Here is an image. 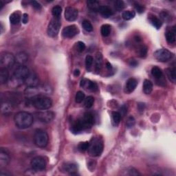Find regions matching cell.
Here are the masks:
<instances>
[{
    "instance_id": "15",
    "label": "cell",
    "mask_w": 176,
    "mask_h": 176,
    "mask_svg": "<svg viewBox=\"0 0 176 176\" xmlns=\"http://www.w3.org/2000/svg\"><path fill=\"white\" fill-rule=\"evenodd\" d=\"M80 85L81 87L86 90H90L93 91L98 90V85L96 83L91 81L90 80L87 79H83L80 80Z\"/></svg>"
},
{
    "instance_id": "50",
    "label": "cell",
    "mask_w": 176,
    "mask_h": 176,
    "mask_svg": "<svg viewBox=\"0 0 176 176\" xmlns=\"http://www.w3.org/2000/svg\"><path fill=\"white\" fill-rule=\"evenodd\" d=\"M30 4H31L32 6L34 8H35L36 10H41V5L39 3L36 2V1L30 2Z\"/></svg>"
},
{
    "instance_id": "19",
    "label": "cell",
    "mask_w": 176,
    "mask_h": 176,
    "mask_svg": "<svg viewBox=\"0 0 176 176\" xmlns=\"http://www.w3.org/2000/svg\"><path fill=\"white\" fill-rule=\"evenodd\" d=\"M81 119L87 129L91 127L94 122V116L92 114L90 113V112H86V113L84 114L83 117Z\"/></svg>"
},
{
    "instance_id": "45",
    "label": "cell",
    "mask_w": 176,
    "mask_h": 176,
    "mask_svg": "<svg viewBox=\"0 0 176 176\" xmlns=\"http://www.w3.org/2000/svg\"><path fill=\"white\" fill-rule=\"evenodd\" d=\"M136 124V120L133 116H129L126 122V127L127 129L132 128Z\"/></svg>"
},
{
    "instance_id": "2",
    "label": "cell",
    "mask_w": 176,
    "mask_h": 176,
    "mask_svg": "<svg viewBox=\"0 0 176 176\" xmlns=\"http://www.w3.org/2000/svg\"><path fill=\"white\" fill-rule=\"evenodd\" d=\"M33 106L39 110H46L50 109L52 105V101L49 97L40 95L33 98L32 101Z\"/></svg>"
},
{
    "instance_id": "36",
    "label": "cell",
    "mask_w": 176,
    "mask_h": 176,
    "mask_svg": "<svg viewBox=\"0 0 176 176\" xmlns=\"http://www.w3.org/2000/svg\"><path fill=\"white\" fill-rule=\"evenodd\" d=\"M87 7L91 10H94V11H98V9L99 8V2L97 1H87Z\"/></svg>"
},
{
    "instance_id": "38",
    "label": "cell",
    "mask_w": 176,
    "mask_h": 176,
    "mask_svg": "<svg viewBox=\"0 0 176 176\" xmlns=\"http://www.w3.org/2000/svg\"><path fill=\"white\" fill-rule=\"evenodd\" d=\"M94 103V98L91 96H87L86 98H85V102H84V105L85 107L87 109L91 108L93 106Z\"/></svg>"
},
{
    "instance_id": "12",
    "label": "cell",
    "mask_w": 176,
    "mask_h": 176,
    "mask_svg": "<svg viewBox=\"0 0 176 176\" xmlns=\"http://www.w3.org/2000/svg\"><path fill=\"white\" fill-rule=\"evenodd\" d=\"M79 33V29L76 25L65 27L62 30V36L64 38H72Z\"/></svg>"
},
{
    "instance_id": "55",
    "label": "cell",
    "mask_w": 176,
    "mask_h": 176,
    "mask_svg": "<svg viewBox=\"0 0 176 176\" xmlns=\"http://www.w3.org/2000/svg\"><path fill=\"white\" fill-rule=\"evenodd\" d=\"M80 75V70L79 69H76L74 72V76H79Z\"/></svg>"
},
{
    "instance_id": "18",
    "label": "cell",
    "mask_w": 176,
    "mask_h": 176,
    "mask_svg": "<svg viewBox=\"0 0 176 176\" xmlns=\"http://www.w3.org/2000/svg\"><path fill=\"white\" fill-rule=\"evenodd\" d=\"M87 129L86 127L84 124V122H83L82 119H79V120H77V121L74 123L73 125L72 126V128H71V131L73 133H78L80 132H82L83 130Z\"/></svg>"
},
{
    "instance_id": "21",
    "label": "cell",
    "mask_w": 176,
    "mask_h": 176,
    "mask_svg": "<svg viewBox=\"0 0 176 176\" xmlns=\"http://www.w3.org/2000/svg\"><path fill=\"white\" fill-rule=\"evenodd\" d=\"M98 12L105 18H108L113 15L112 10L109 6H100L98 9Z\"/></svg>"
},
{
    "instance_id": "37",
    "label": "cell",
    "mask_w": 176,
    "mask_h": 176,
    "mask_svg": "<svg viewBox=\"0 0 176 176\" xmlns=\"http://www.w3.org/2000/svg\"><path fill=\"white\" fill-rule=\"evenodd\" d=\"M61 12H62V8L59 5L54 6L52 9V14L55 18H59V17L61 14Z\"/></svg>"
},
{
    "instance_id": "42",
    "label": "cell",
    "mask_w": 176,
    "mask_h": 176,
    "mask_svg": "<svg viewBox=\"0 0 176 176\" xmlns=\"http://www.w3.org/2000/svg\"><path fill=\"white\" fill-rule=\"evenodd\" d=\"M112 119H113V122L116 125H118L121 119V115L118 111H113L112 112Z\"/></svg>"
},
{
    "instance_id": "10",
    "label": "cell",
    "mask_w": 176,
    "mask_h": 176,
    "mask_svg": "<svg viewBox=\"0 0 176 176\" xmlns=\"http://www.w3.org/2000/svg\"><path fill=\"white\" fill-rule=\"evenodd\" d=\"M37 118L41 122L44 123H50L53 121L55 115L54 112L51 111H39L37 112L35 114Z\"/></svg>"
},
{
    "instance_id": "26",
    "label": "cell",
    "mask_w": 176,
    "mask_h": 176,
    "mask_svg": "<svg viewBox=\"0 0 176 176\" xmlns=\"http://www.w3.org/2000/svg\"><path fill=\"white\" fill-rule=\"evenodd\" d=\"M9 80V73L8 69L1 68L0 70V82L2 84H6Z\"/></svg>"
},
{
    "instance_id": "8",
    "label": "cell",
    "mask_w": 176,
    "mask_h": 176,
    "mask_svg": "<svg viewBox=\"0 0 176 176\" xmlns=\"http://www.w3.org/2000/svg\"><path fill=\"white\" fill-rule=\"evenodd\" d=\"M154 57L158 61L167 62L169 61L173 57V54L167 49H158L153 53Z\"/></svg>"
},
{
    "instance_id": "25",
    "label": "cell",
    "mask_w": 176,
    "mask_h": 176,
    "mask_svg": "<svg viewBox=\"0 0 176 176\" xmlns=\"http://www.w3.org/2000/svg\"><path fill=\"white\" fill-rule=\"evenodd\" d=\"M23 83H24L23 80L17 79L16 77L13 76L8 80V86L10 87H13V88L18 87L20 85H22Z\"/></svg>"
},
{
    "instance_id": "53",
    "label": "cell",
    "mask_w": 176,
    "mask_h": 176,
    "mask_svg": "<svg viewBox=\"0 0 176 176\" xmlns=\"http://www.w3.org/2000/svg\"><path fill=\"white\" fill-rule=\"evenodd\" d=\"M129 65H131L132 67H136V66H138V63L137 62L136 60L132 59V60H131V61H129Z\"/></svg>"
},
{
    "instance_id": "20",
    "label": "cell",
    "mask_w": 176,
    "mask_h": 176,
    "mask_svg": "<svg viewBox=\"0 0 176 176\" xmlns=\"http://www.w3.org/2000/svg\"><path fill=\"white\" fill-rule=\"evenodd\" d=\"M77 169H78L77 165L72 163H65L63 164L62 166V170L65 172V173H69L70 174H71L72 173H75Z\"/></svg>"
},
{
    "instance_id": "23",
    "label": "cell",
    "mask_w": 176,
    "mask_h": 176,
    "mask_svg": "<svg viewBox=\"0 0 176 176\" xmlns=\"http://www.w3.org/2000/svg\"><path fill=\"white\" fill-rule=\"evenodd\" d=\"M165 37H166V40L168 44H174L175 41V26L173 27L172 30H167L166 33H165Z\"/></svg>"
},
{
    "instance_id": "9",
    "label": "cell",
    "mask_w": 176,
    "mask_h": 176,
    "mask_svg": "<svg viewBox=\"0 0 176 176\" xmlns=\"http://www.w3.org/2000/svg\"><path fill=\"white\" fill-rule=\"evenodd\" d=\"M46 161L44 159V158L41 156H37L31 160L32 168L35 171H44L46 167Z\"/></svg>"
},
{
    "instance_id": "11",
    "label": "cell",
    "mask_w": 176,
    "mask_h": 176,
    "mask_svg": "<svg viewBox=\"0 0 176 176\" xmlns=\"http://www.w3.org/2000/svg\"><path fill=\"white\" fill-rule=\"evenodd\" d=\"M30 73V70L26 66L23 65H19L14 70L13 76L24 81V80L26 79V77L29 75Z\"/></svg>"
},
{
    "instance_id": "33",
    "label": "cell",
    "mask_w": 176,
    "mask_h": 176,
    "mask_svg": "<svg viewBox=\"0 0 176 176\" xmlns=\"http://www.w3.org/2000/svg\"><path fill=\"white\" fill-rule=\"evenodd\" d=\"M95 64H96V70L97 72H99L103 65V56L101 52H98L96 54Z\"/></svg>"
},
{
    "instance_id": "52",
    "label": "cell",
    "mask_w": 176,
    "mask_h": 176,
    "mask_svg": "<svg viewBox=\"0 0 176 176\" xmlns=\"http://www.w3.org/2000/svg\"><path fill=\"white\" fill-rule=\"evenodd\" d=\"M120 114H121V116H125L127 113V108H126V106H122L121 108V111L119 112Z\"/></svg>"
},
{
    "instance_id": "14",
    "label": "cell",
    "mask_w": 176,
    "mask_h": 176,
    "mask_svg": "<svg viewBox=\"0 0 176 176\" xmlns=\"http://www.w3.org/2000/svg\"><path fill=\"white\" fill-rule=\"evenodd\" d=\"M24 83L28 87H35L39 85V79L35 73H30L24 80Z\"/></svg>"
},
{
    "instance_id": "28",
    "label": "cell",
    "mask_w": 176,
    "mask_h": 176,
    "mask_svg": "<svg viewBox=\"0 0 176 176\" xmlns=\"http://www.w3.org/2000/svg\"><path fill=\"white\" fill-rule=\"evenodd\" d=\"M149 19L151 22V23L152 24V25L156 28V29H160L162 27V25H163V22H162V21L159 18H158L156 16L151 15L149 16Z\"/></svg>"
},
{
    "instance_id": "31",
    "label": "cell",
    "mask_w": 176,
    "mask_h": 176,
    "mask_svg": "<svg viewBox=\"0 0 176 176\" xmlns=\"http://www.w3.org/2000/svg\"><path fill=\"white\" fill-rule=\"evenodd\" d=\"M160 17L163 22H164L166 23L170 22L172 20L171 15L167 11V10H163V11H162L160 14Z\"/></svg>"
},
{
    "instance_id": "29",
    "label": "cell",
    "mask_w": 176,
    "mask_h": 176,
    "mask_svg": "<svg viewBox=\"0 0 176 176\" xmlns=\"http://www.w3.org/2000/svg\"><path fill=\"white\" fill-rule=\"evenodd\" d=\"M153 90V83L150 80L145 79L143 83V91L146 94H149Z\"/></svg>"
},
{
    "instance_id": "51",
    "label": "cell",
    "mask_w": 176,
    "mask_h": 176,
    "mask_svg": "<svg viewBox=\"0 0 176 176\" xmlns=\"http://www.w3.org/2000/svg\"><path fill=\"white\" fill-rule=\"evenodd\" d=\"M22 22L26 24L28 22V15L27 13H24L22 15Z\"/></svg>"
},
{
    "instance_id": "22",
    "label": "cell",
    "mask_w": 176,
    "mask_h": 176,
    "mask_svg": "<svg viewBox=\"0 0 176 176\" xmlns=\"http://www.w3.org/2000/svg\"><path fill=\"white\" fill-rule=\"evenodd\" d=\"M28 60V55L25 52H20L15 56V61L19 65H23Z\"/></svg>"
},
{
    "instance_id": "7",
    "label": "cell",
    "mask_w": 176,
    "mask_h": 176,
    "mask_svg": "<svg viewBox=\"0 0 176 176\" xmlns=\"http://www.w3.org/2000/svg\"><path fill=\"white\" fill-rule=\"evenodd\" d=\"M61 20L59 18H54L52 19L50 23L48 24V29H47V33L49 36L51 37H55L57 36L60 28H61Z\"/></svg>"
},
{
    "instance_id": "43",
    "label": "cell",
    "mask_w": 176,
    "mask_h": 176,
    "mask_svg": "<svg viewBox=\"0 0 176 176\" xmlns=\"http://www.w3.org/2000/svg\"><path fill=\"white\" fill-rule=\"evenodd\" d=\"M82 26L83 29L87 31V32H91L93 30V26L91 25L90 21L88 20H84L82 22Z\"/></svg>"
},
{
    "instance_id": "44",
    "label": "cell",
    "mask_w": 176,
    "mask_h": 176,
    "mask_svg": "<svg viewBox=\"0 0 176 176\" xmlns=\"http://www.w3.org/2000/svg\"><path fill=\"white\" fill-rule=\"evenodd\" d=\"M114 7L117 11H121L125 8V3L121 0H118L114 2Z\"/></svg>"
},
{
    "instance_id": "48",
    "label": "cell",
    "mask_w": 176,
    "mask_h": 176,
    "mask_svg": "<svg viewBox=\"0 0 176 176\" xmlns=\"http://www.w3.org/2000/svg\"><path fill=\"white\" fill-rule=\"evenodd\" d=\"M94 62V58L90 55H87L85 58V65L87 68H90Z\"/></svg>"
},
{
    "instance_id": "4",
    "label": "cell",
    "mask_w": 176,
    "mask_h": 176,
    "mask_svg": "<svg viewBox=\"0 0 176 176\" xmlns=\"http://www.w3.org/2000/svg\"><path fill=\"white\" fill-rule=\"evenodd\" d=\"M104 148L103 142L100 138H94L90 142V147L88 149V152L91 156H99L103 153Z\"/></svg>"
},
{
    "instance_id": "3",
    "label": "cell",
    "mask_w": 176,
    "mask_h": 176,
    "mask_svg": "<svg viewBox=\"0 0 176 176\" xmlns=\"http://www.w3.org/2000/svg\"><path fill=\"white\" fill-rule=\"evenodd\" d=\"M52 92V89L48 85H41L35 87H28L25 90V95L28 98H34L40 95L50 94Z\"/></svg>"
},
{
    "instance_id": "49",
    "label": "cell",
    "mask_w": 176,
    "mask_h": 176,
    "mask_svg": "<svg viewBox=\"0 0 176 176\" xmlns=\"http://www.w3.org/2000/svg\"><path fill=\"white\" fill-rule=\"evenodd\" d=\"M134 7H135L136 10L140 14H141L145 11V7H144V6H142V4H140V3H136L134 4Z\"/></svg>"
},
{
    "instance_id": "47",
    "label": "cell",
    "mask_w": 176,
    "mask_h": 176,
    "mask_svg": "<svg viewBox=\"0 0 176 176\" xmlns=\"http://www.w3.org/2000/svg\"><path fill=\"white\" fill-rule=\"evenodd\" d=\"M85 44L82 41H79L76 44V50L79 52H81L85 50Z\"/></svg>"
},
{
    "instance_id": "24",
    "label": "cell",
    "mask_w": 176,
    "mask_h": 176,
    "mask_svg": "<svg viewBox=\"0 0 176 176\" xmlns=\"http://www.w3.org/2000/svg\"><path fill=\"white\" fill-rule=\"evenodd\" d=\"M21 17H22V15L19 10H17L10 15V22L13 25H17L20 22Z\"/></svg>"
},
{
    "instance_id": "35",
    "label": "cell",
    "mask_w": 176,
    "mask_h": 176,
    "mask_svg": "<svg viewBox=\"0 0 176 176\" xmlns=\"http://www.w3.org/2000/svg\"><path fill=\"white\" fill-rule=\"evenodd\" d=\"M151 74H152V75L155 78L159 79H161L163 76V71H162V70L157 66L153 67L152 69H151Z\"/></svg>"
},
{
    "instance_id": "1",
    "label": "cell",
    "mask_w": 176,
    "mask_h": 176,
    "mask_svg": "<svg viewBox=\"0 0 176 176\" xmlns=\"http://www.w3.org/2000/svg\"><path fill=\"white\" fill-rule=\"evenodd\" d=\"M15 125L21 129L29 128L33 123V116L26 111H19L14 117Z\"/></svg>"
},
{
    "instance_id": "17",
    "label": "cell",
    "mask_w": 176,
    "mask_h": 176,
    "mask_svg": "<svg viewBox=\"0 0 176 176\" xmlns=\"http://www.w3.org/2000/svg\"><path fill=\"white\" fill-rule=\"evenodd\" d=\"M10 163V156L8 151L2 148L0 150V165L1 167H6Z\"/></svg>"
},
{
    "instance_id": "34",
    "label": "cell",
    "mask_w": 176,
    "mask_h": 176,
    "mask_svg": "<svg viewBox=\"0 0 176 176\" xmlns=\"http://www.w3.org/2000/svg\"><path fill=\"white\" fill-rule=\"evenodd\" d=\"M101 33L104 37H108L111 33V26L109 24H104L101 28Z\"/></svg>"
},
{
    "instance_id": "16",
    "label": "cell",
    "mask_w": 176,
    "mask_h": 176,
    "mask_svg": "<svg viewBox=\"0 0 176 176\" xmlns=\"http://www.w3.org/2000/svg\"><path fill=\"white\" fill-rule=\"evenodd\" d=\"M137 85H138V80L135 78H129L126 82L125 91L127 94L132 93L136 90Z\"/></svg>"
},
{
    "instance_id": "13",
    "label": "cell",
    "mask_w": 176,
    "mask_h": 176,
    "mask_svg": "<svg viewBox=\"0 0 176 176\" xmlns=\"http://www.w3.org/2000/svg\"><path fill=\"white\" fill-rule=\"evenodd\" d=\"M79 11L75 7L68 6L65 10V18L68 22H74L78 18Z\"/></svg>"
},
{
    "instance_id": "54",
    "label": "cell",
    "mask_w": 176,
    "mask_h": 176,
    "mask_svg": "<svg viewBox=\"0 0 176 176\" xmlns=\"http://www.w3.org/2000/svg\"><path fill=\"white\" fill-rule=\"evenodd\" d=\"M138 107L140 111H144L145 110V104L144 103H138Z\"/></svg>"
},
{
    "instance_id": "6",
    "label": "cell",
    "mask_w": 176,
    "mask_h": 176,
    "mask_svg": "<svg viewBox=\"0 0 176 176\" xmlns=\"http://www.w3.org/2000/svg\"><path fill=\"white\" fill-rule=\"evenodd\" d=\"M15 62V57L10 52H3L0 56L1 68L8 69L13 66Z\"/></svg>"
},
{
    "instance_id": "46",
    "label": "cell",
    "mask_w": 176,
    "mask_h": 176,
    "mask_svg": "<svg viewBox=\"0 0 176 176\" xmlns=\"http://www.w3.org/2000/svg\"><path fill=\"white\" fill-rule=\"evenodd\" d=\"M147 46H145V45H141V46L139 48V55H140V57H142V58L145 57L147 56Z\"/></svg>"
},
{
    "instance_id": "27",
    "label": "cell",
    "mask_w": 176,
    "mask_h": 176,
    "mask_svg": "<svg viewBox=\"0 0 176 176\" xmlns=\"http://www.w3.org/2000/svg\"><path fill=\"white\" fill-rule=\"evenodd\" d=\"M166 74L167 76L171 82L173 83L176 81V74H175V67H171L166 69Z\"/></svg>"
},
{
    "instance_id": "40",
    "label": "cell",
    "mask_w": 176,
    "mask_h": 176,
    "mask_svg": "<svg viewBox=\"0 0 176 176\" xmlns=\"http://www.w3.org/2000/svg\"><path fill=\"white\" fill-rule=\"evenodd\" d=\"M12 110L11 104H10L8 102H4V103H2V111L5 112L6 114L10 113Z\"/></svg>"
},
{
    "instance_id": "32",
    "label": "cell",
    "mask_w": 176,
    "mask_h": 176,
    "mask_svg": "<svg viewBox=\"0 0 176 176\" xmlns=\"http://www.w3.org/2000/svg\"><path fill=\"white\" fill-rule=\"evenodd\" d=\"M136 16V13L133 10H126L124 11L122 14V17L123 19L126 21L131 20L133 19Z\"/></svg>"
},
{
    "instance_id": "30",
    "label": "cell",
    "mask_w": 176,
    "mask_h": 176,
    "mask_svg": "<svg viewBox=\"0 0 176 176\" xmlns=\"http://www.w3.org/2000/svg\"><path fill=\"white\" fill-rule=\"evenodd\" d=\"M122 175L132 176V175H140L141 174H140L138 172V171L135 168L127 167V168H126L125 170H123Z\"/></svg>"
},
{
    "instance_id": "56",
    "label": "cell",
    "mask_w": 176,
    "mask_h": 176,
    "mask_svg": "<svg viewBox=\"0 0 176 176\" xmlns=\"http://www.w3.org/2000/svg\"><path fill=\"white\" fill-rule=\"evenodd\" d=\"M106 68L108 69V70H111L112 69V65L110 63H109V62H107L106 63Z\"/></svg>"
},
{
    "instance_id": "39",
    "label": "cell",
    "mask_w": 176,
    "mask_h": 176,
    "mask_svg": "<svg viewBox=\"0 0 176 176\" xmlns=\"http://www.w3.org/2000/svg\"><path fill=\"white\" fill-rule=\"evenodd\" d=\"M85 95L84 94V92H83L81 91H79L78 92L76 93L75 96L76 103H82V102L85 100Z\"/></svg>"
},
{
    "instance_id": "5",
    "label": "cell",
    "mask_w": 176,
    "mask_h": 176,
    "mask_svg": "<svg viewBox=\"0 0 176 176\" xmlns=\"http://www.w3.org/2000/svg\"><path fill=\"white\" fill-rule=\"evenodd\" d=\"M48 135L43 129H37L34 135V142L38 147L44 148L48 145Z\"/></svg>"
},
{
    "instance_id": "41",
    "label": "cell",
    "mask_w": 176,
    "mask_h": 176,
    "mask_svg": "<svg viewBox=\"0 0 176 176\" xmlns=\"http://www.w3.org/2000/svg\"><path fill=\"white\" fill-rule=\"evenodd\" d=\"M90 147V142H80L78 145V149L80 152H85L87 150H88Z\"/></svg>"
}]
</instances>
